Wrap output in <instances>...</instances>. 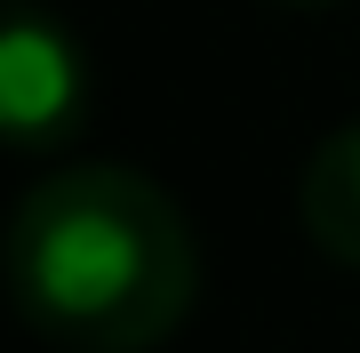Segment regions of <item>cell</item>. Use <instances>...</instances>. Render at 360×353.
Wrapping results in <instances>:
<instances>
[{"label": "cell", "mask_w": 360, "mask_h": 353, "mask_svg": "<svg viewBox=\"0 0 360 353\" xmlns=\"http://www.w3.org/2000/svg\"><path fill=\"white\" fill-rule=\"evenodd\" d=\"M8 297L65 353H153L200 297L184 209L144 169L72 161L25 185L0 233Z\"/></svg>", "instance_id": "6da1fadb"}, {"label": "cell", "mask_w": 360, "mask_h": 353, "mask_svg": "<svg viewBox=\"0 0 360 353\" xmlns=\"http://www.w3.org/2000/svg\"><path fill=\"white\" fill-rule=\"evenodd\" d=\"M89 120V56L49 8H0V144H65Z\"/></svg>", "instance_id": "7a4b0ae2"}, {"label": "cell", "mask_w": 360, "mask_h": 353, "mask_svg": "<svg viewBox=\"0 0 360 353\" xmlns=\"http://www.w3.org/2000/svg\"><path fill=\"white\" fill-rule=\"evenodd\" d=\"M296 217L321 257L360 273V120H345L336 137L312 144L304 177H296Z\"/></svg>", "instance_id": "3957f363"}, {"label": "cell", "mask_w": 360, "mask_h": 353, "mask_svg": "<svg viewBox=\"0 0 360 353\" xmlns=\"http://www.w3.org/2000/svg\"><path fill=\"white\" fill-rule=\"evenodd\" d=\"M288 8H328V0H288Z\"/></svg>", "instance_id": "277c9868"}]
</instances>
